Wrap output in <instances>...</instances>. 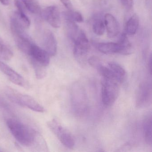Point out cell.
Returning a JSON list of instances; mask_svg holds the SVG:
<instances>
[{
	"label": "cell",
	"mask_w": 152,
	"mask_h": 152,
	"mask_svg": "<svg viewBox=\"0 0 152 152\" xmlns=\"http://www.w3.org/2000/svg\"><path fill=\"white\" fill-rule=\"evenodd\" d=\"M7 124L10 132L20 144L24 146H32L37 132L15 119H8Z\"/></svg>",
	"instance_id": "1"
},
{
	"label": "cell",
	"mask_w": 152,
	"mask_h": 152,
	"mask_svg": "<svg viewBox=\"0 0 152 152\" xmlns=\"http://www.w3.org/2000/svg\"><path fill=\"white\" fill-rule=\"evenodd\" d=\"M117 82L103 78L101 80V99L106 106H110L119 96L120 88Z\"/></svg>",
	"instance_id": "2"
},
{
	"label": "cell",
	"mask_w": 152,
	"mask_h": 152,
	"mask_svg": "<svg viewBox=\"0 0 152 152\" xmlns=\"http://www.w3.org/2000/svg\"><path fill=\"white\" fill-rule=\"evenodd\" d=\"M48 125L64 145L70 149L73 148L75 145L73 136L57 120H51L48 122Z\"/></svg>",
	"instance_id": "3"
},
{
	"label": "cell",
	"mask_w": 152,
	"mask_h": 152,
	"mask_svg": "<svg viewBox=\"0 0 152 152\" xmlns=\"http://www.w3.org/2000/svg\"><path fill=\"white\" fill-rule=\"evenodd\" d=\"M72 97L73 109L74 112L77 115H83L88 109V102L83 88L76 84L73 88Z\"/></svg>",
	"instance_id": "4"
},
{
	"label": "cell",
	"mask_w": 152,
	"mask_h": 152,
	"mask_svg": "<svg viewBox=\"0 0 152 152\" xmlns=\"http://www.w3.org/2000/svg\"><path fill=\"white\" fill-rule=\"evenodd\" d=\"M31 25V21L24 12L16 11L10 17V28L12 34L25 32Z\"/></svg>",
	"instance_id": "5"
},
{
	"label": "cell",
	"mask_w": 152,
	"mask_h": 152,
	"mask_svg": "<svg viewBox=\"0 0 152 152\" xmlns=\"http://www.w3.org/2000/svg\"><path fill=\"white\" fill-rule=\"evenodd\" d=\"M74 42V55L78 61L83 62L86 59L90 48L88 40L85 33L81 31Z\"/></svg>",
	"instance_id": "6"
},
{
	"label": "cell",
	"mask_w": 152,
	"mask_h": 152,
	"mask_svg": "<svg viewBox=\"0 0 152 152\" xmlns=\"http://www.w3.org/2000/svg\"><path fill=\"white\" fill-rule=\"evenodd\" d=\"M152 100V86L149 83L143 82L140 85L136 96V106L138 108L147 106Z\"/></svg>",
	"instance_id": "7"
},
{
	"label": "cell",
	"mask_w": 152,
	"mask_h": 152,
	"mask_svg": "<svg viewBox=\"0 0 152 152\" xmlns=\"http://www.w3.org/2000/svg\"><path fill=\"white\" fill-rule=\"evenodd\" d=\"M0 71L6 75L10 80L14 84L25 88H29V83L22 75L1 61H0Z\"/></svg>",
	"instance_id": "8"
},
{
	"label": "cell",
	"mask_w": 152,
	"mask_h": 152,
	"mask_svg": "<svg viewBox=\"0 0 152 152\" xmlns=\"http://www.w3.org/2000/svg\"><path fill=\"white\" fill-rule=\"evenodd\" d=\"M31 62H34L48 66L50 62V56L43 49L34 43L33 44L28 55Z\"/></svg>",
	"instance_id": "9"
},
{
	"label": "cell",
	"mask_w": 152,
	"mask_h": 152,
	"mask_svg": "<svg viewBox=\"0 0 152 152\" xmlns=\"http://www.w3.org/2000/svg\"><path fill=\"white\" fill-rule=\"evenodd\" d=\"M42 15L44 19L55 28H58L61 26L60 12L57 7L55 6L46 7L42 11Z\"/></svg>",
	"instance_id": "10"
},
{
	"label": "cell",
	"mask_w": 152,
	"mask_h": 152,
	"mask_svg": "<svg viewBox=\"0 0 152 152\" xmlns=\"http://www.w3.org/2000/svg\"><path fill=\"white\" fill-rule=\"evenodd\" d=\"M16 104L39 113H43L45 111L44 107L31 96L19 92Z\"/></svg>",
	"instance_id": "11"
},
{
	"label": "cell",
	"mask_w": 152,
	"mask_h": 152,
	"mask_svg": "<svg viewBox=\"0 0 152 152\" xmlns=\"http://www.w3.org/2000/svg\"><path fill=\"white\" fill-rule=\"evenodd\" d=\"M43 49L50 56H56L57 51V42L55 35L50 30H46L43 34Z\"/></svg>",
	"instance_id": "12"
},
{
	"label": "cell",
	"mask_w": 152,
	"mask_h": 152,
	"mask_svg": "<svg viewBox=\"0 0 152 152\" xmlns=\"http://www.w3.org/2000/svg\"><path fill=\"white\" fill-rule=\"evenodd\" d=\"M104 24L109 38H115L120 33V25L113 15L110 14L105 15Z\"/></svg>",
	"instance_id": "13"
},
{
	"label": "cell",
	"mask_w": 152,
	"mask_h": 152,
	"mask_svg": "<svg viewBox=\"0 0 152 152\" xmlns=\"http://www.w3.org/2000/svg\"><path fill=\"white\" fill-rule=\"evenodd\" d=\"M13 35L18 48L24 54L28 56L30 49L34 43L26 32Z\"/></svg>",
	"instance_id": "14"
},
{
	"label": "cell",
	"mask_w": 152,
	"mask_h": 152,
	"mask_svg": "<svg viewBox=\"0 0 152 152\" xmlns=\"http://www.w3.org/2000/svg\"><path fill=\"white\" fill-rule=\"evenodd\" d=\"M94 47L103 54H118V43L115 42H93Z\"/></svg>",
	"instance_id": "15"
},
{
	"label": "cell",
	"mask_w": 152,
	"mask_h": 152,
	"mask_svg": "<svg viewBox=\"0 0 152 152\" xmlns=\"http://www.w3.org/2000/svg\"><path fill=\"white\" fill-rule=\"evenodd\" d=\"M118 45V54L123 55H129L133 52V48L130 42L128 39L127 35L123 33L117 42Z\"/></svg>",
	"instance_id": "16"
},
{
	"label": "cell",
	"mask_w": 152,
	"mask_h": 152,
	"mask_svg": "<svg viewBox=\"0 0 152 152\" xmlns=\"http://www.w3.org/2000/svg\"><path fill=\"white\" fill-rule=\"evenodd\" d=\"M152 117L151 113L147 115L143 120V128L144 138L148 145L152 144Z\"/></svg>",
	"instance_id": "17"
},
{
	"label": "cell",
	"mask_w": 152,
	"mask_h": 152,
	"mask_svg": "<svg viewBox=\"0 0 152 152\" xmlns=\"http://www.w3.org/2000/svg\"><path fill=\"white\" fill-rule=\"evenodd\" d=\"M139 26V18L137 15L134 14L127 21L125 26L124 33L126 35H134L137 31Z\"/></svg>",
	"instance_id": "18"
},
{
	"label": "cell",
	"mask_w": 152,
	"mask_h": 152,
	"mask_svg": "<svg viewBox=\"0 0 152 152\" xmlns=\"http://www.w3.org/2000/svg\"><path fill=\"white\" fill-rule=\"evenodd\" d=\"M108 66L117 77L119 83H123L126 77V72L124 67L120 64L114 62H109Z\"/></svg>",
	"instance_id": "19"
},
{
	"label": "cell",
	"mask_w": 152,
	"mask_h": 152,
	"mask_svg": "<svg viewBox=\"0 0 152 152\" xmlns=\"http://www.w3.org/2000/svg\"><path fill=\"white\" fill-rule=\"evenodd\" d=\"M26 9L32 14L40 15L42 14L41 8L37 0H21Z\"/></svg>",
	"instance_id": "20"
},
{
	"label": "cell",
	"mask_w": 152,
	"mask_h": 152,
	"mask_svg": "<svg viewBox=\"0 0 152 152\" xmlns=\"http://www.w3.org/2000/svg\"><path fill=\"white\" fill-rule=\"evenodd\" d=\"M65 20L69 36L74 41L81 31L79 30V27L75 23V22L69 19H65Z\"/></svg>",
	"instance_id": "21"
},
{
	"label": "cell",
	"mask_w": 152,
	"mask_h": 152,
	"mask_svg": "<svg viewBox=\"0 0 152 152\" xmlns=\"http://www.w3.org/2000/svg\"><path fill=\"white\" fill-rule=\"evenodd\" d=\"M14 54L10 48L0 37V58L5 61H9L13 58Z\"/></svg>",
	"instance_id": "22"
},
{
	"label": "cell",
	"mask_w": 152,
	"mask_h": 152,
	"mask_svg": "<svg viewBox=\"0 0 152 152\" xmlns=\"http://www.w3.org/2000/svg\"><path fill=\"white\" fill-rule=\"evenodd\" d=\"M64 16L65 19H69L75 22L80 23L83 22L82 15L77 11L69 10V11L64 12Z\"/></svg>",
	"instance_id": "23"
},
{
	"label": "cell",
	"mask_w": 152,
	"mask_h": 152,
	"mask_svg": "<svg viewBox=\"0 0 152 152\" xmlns=\"http://www.w3.org/2000/svg\"><path fill=\"white\" fill-rule=\"evenodd\" d=\"M33 67L36 78L38 79H42L44 78L46 75V67L41 64L34 62H31Z\"/></svg>",
	"instance_id": "24"
},
{
	"label": "cell",
	"mask_w": 152,
	"mask_h": 152,
	"mask_svg": "<svg viewBox=\"0 0 152 152\" xmlns=\"http://www.w3.org/2000/svg\"><path fill=\"white\" fill-rule=\"evenodd\" d=\"M92 29L94 33L97 35H103L105 31L104 23L101 19H96L93 23Z\"/></svg>",
	"instance_id": "25"
},
{
	"label": "cell",
	"mask_w": 152,
	"mask_h": 152,
	"mask_svg": "<svg viewBox=\"0 0 152 152\" xmlns=\"http://www.w3.org/2000/svg\"><path fill=\"white\" fill-rule=\"evenodd\" d=\"M88 62L91 66L96 69L100 64H102L100 59L98 57L92 56L88 59Z\"/></svg>",
	"instance_id": "26"
},
{
	"label": "cell",
	"mask_w": 152,
	"mask_h": 152,
	"mask_svg": "<svg viewBox=\"0 0 152 152\" xmlns=\"http://www.w3.org/2000/svg\"><path fill=\"white\" fill-rule=\"evenodd\" d=\"M121 2L126 10H130L133 8L134 5L133 0H121Z\"/></svg>",
	"instance_id": "27"
},
{
	"label": "cell",
	"mask_w": 152,
	"mask_h": 152,
	"mask_svg": "<svg viewBox=\"0 0 152 152\" xmlns=\"http://www.w3.org/2000/svg\"><path fill=\"white\" fill-rule=\"evenodd\" d=\"M60 1L68 10H72L73 6L70 0H60Z\"/></svg>",
	"instance_id": "28"
},
{
	"label": "cell",
	"mask_w": 152,
	"mask_h": 152,
	"mask_svg": "<svg viewBox=\"0 0 152 152\" xmlns=\"http://www.w3.org/2000/svg\"><path fill=\"white\" fill-rule=\"evenodd\" d=\"M152 56H150V57H149V60H148V70H149V73H150V74L152 75Z\"/></svg>",
	"instance_id": "29"
},
{
	"label": "cell",
	"mask_w": 152,
	"mask_h": 152,
	"mask_svg": "<svg viewBox=\"0 0 152 152\" xmlns=\"http://www.w3.org/2000/svg\"><path fill=\"white\" fill-rule=\"evenodd\" d=\"M10 0H0V2L4 6H8L10 4Z\"/></svg>",
	"instance_id": "30"
}]
</instances>
